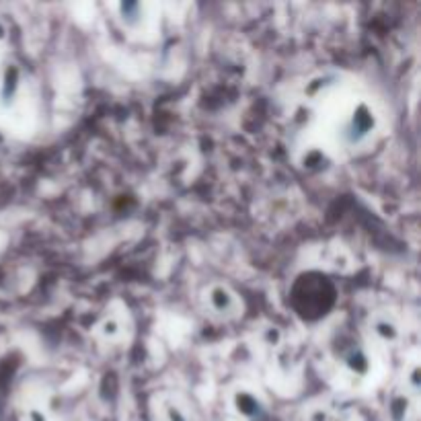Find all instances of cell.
<instances>
[]
</instances>
